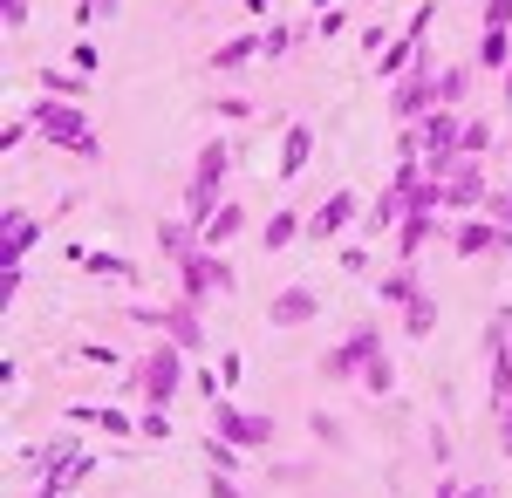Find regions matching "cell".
Segmentation results:
<instances>
[{"mask_svg": "<svg viewBox=\"0 0 512 498\" xmlns=\"http://www.w3.org/2000/svg\"><path fill=\"white\" fill-rule=\"evenodd\" d=\"M431 328H437V301H431V294H417V301L403 307V335H417V342H424Z\"/></svg>", "mask_w": 512, "mask_h": 498, "instance_id": "obj_24", "label": "cell"}, {"mask_svg": "<svg viewBox=\"0 0 512 498\" xmlns=\"http://www.w3.org/2000/svg\"><path fill=\"white\" fill-rule=\"evenodd\" d=\"M437 232H444V219H437V212H410V219L396 226V260H403V267H417V253L431 246Z\"/></svg>", "mask_w": 512, "mask_h": 498, "instance_id": "obj_13", "label": "cell"}, {"mask_svg": "<svg viewBox=\"0 0 512 498\" xmlns=\"http://www.w3.org/2000/svg\"><path fill=\"white\" fill-rule=\"evenodd\" d=\"M437 498H472V485H451V478H444V485H437Z\"/></svg>", "mask_w": 512, "mask_h": 498, "instance_id": "obj_40", "label": "cell"}, {"mask_svg": "<svg viewBox=\"0 0 512 498\" xmlns=\"http://www.w3.org/2000/svg\"><path fill=\"white\" fill-rule=\"evenodd\" d=\"M82 82H89V76H62V69H41V96H62V103H76Z\"/></svg>", "mask_w": 512, "mask_h": 498, "instance_id": "obj_26", "label": "cell"}, {"mask_svg": "<svg viewBox=\"0 0 512 498\" xmlns=\"http://www.w3.org/2000/svg\"><path fill=\"white\" fill-rule=\"evenodd\" d=\"M205 464H212V471H233V464H239V444L212 437V444H205Z\"/></svg>", "mask_w": 512, "mask_h": 498, "instance_id": "obj_29", "label": "cell"}, {"mask_svg": "<svg viewBox=\"0 0 512 498\" xmlns=\"http://www.w3.org/2000/svg\"><path fill=\"white\" fill-rule=\"evenodd\" d=\"M376 355H390V348H383V335H376L369 321H355V328H349V342L321 355V376H328V383H362V369H369Z\"/></svg>", "mask_w": 512, "mask_h": 498, "instance_id": "obj_6", "label": "cell"}, {"mask_svg": "<svg viewBox=\"0 0 512 498\" xmlns=\"http://www.w3.org/2000/svg\"><path fill=\"white\" fill-rule=\"evenodd\" d=\"M253 55H260V28H253V35H233V41H219V48L205 55V69H219V76H239V69H246Z\"/></svg>", "mask_w": 512, "mask_h": 498, "instance_id": "obj_16", "label": "cell"}, {"mask_svg": "<svg viewBox=\"0 0 512 498\" xmlns=\"http://www.w3.org/2000/svg\"><path fill=\"white\" fill-rule=\"evenodd\" d=\"M28 123H35V130L48 137V144H62L69 157H82V164H103V137H96V123H89V110H82V103L41 96Z\"/></svg>", "mask_w": 512, "mask_h": 498, "instance_id": "obj_1", "label": "cell"}, {"mask_svg": "<svg viewBox=\"0 0 512 498\" xmlns=\"http://www.w3.org/2000/svg\"><path fill=\"white\" fill-rule=\"evenodd\" d=\"M226 287H233V267L219 253H205V246L178 267V301H192V307H205V294H226Z\"/></svg>", "mask_w": 512, "mask_h": 498, "instance_id": "obj_9", "label": "cell"}, {"mask_svg": "<svg viewBox=\"0 0 512 498\" xmlns=\"http://www.w3.org/2000/svg\"><path fill=\"white\" fill-rule=\"evenodd\" d=\"M301 232H308V219H301V212H274V219H267V232H260V246H267V253H280V246H294Z\"/></svg>", "mask_w": 512, "mask_h": 498, "instance_id": "obj_21", "label": "cell"}, {"mask_svg": "<svg viewBox=\"0 0 512 498\" xmlns=\"http://www.w3.org/2000/svg\"><path fill=\"white\" fill-rule=\"evenodd\" d=\"M458 151H465V157H485V151H492V123H485V116H465V137H458Z\"/></svg>", "mask_w": 512, "mask_h": 498, "instance_id": "obj_25", "label": "cell"}, {"mask_svg": "<svg viewBox=\"0 0 512 498\" xmlns=\"http://www.w3.org/2000/svg\"><path fill=\"white\" fill-rule=\"evenodd\" d=\"M349 219H355V192H328L315 205V219H308V239H335Z\"/></svg>", "mask_w": 512, "mask_h": 498, "instance_id": "obj_14", "label": "cell"}, {"mask_svg": "<svg viewBox=\"0 0 512 498\" xmlns=\"http://www.w3.org/2000/svg\"><path fill=\"white\" fill-rule=\"evenodd\" d=\"M315 7H335V0H315Z\"/></svg>", "mask_w": 512, "mask_h": 498, "instance_id": "obj_43", "label": "cell"}, {"mask_svg": "<svg viewBox=\"0 0 512 498\" xmlns=\"http://www.w3.org/2000/svg\"><path fill=\"white\" fill-rule=\"evenodd\" d=\"M0 253H7V267H21V253H28V246H35L41 239V226H35V212H21V205H14V212H7V219H0Z\"/></svg>", "mask_w": 512, "mask_h": 498, "instance_id": "obj_15", "label": "cell"}, {"mask_svg": "<svg viewBox=\"0 0 512 498\" xmlns=\"http://www.w3.org/2000/svg\"><path fill=\"white\" fill-rule=\"evenodd\" d=\"M478 69H512V35L506 28H478Z\"/></svg>", "mask_w": 512, "mask_h": 498, "instance_id": "obj_20", "label": "cell"}, {"mask_svg": "<svg viewBox=\"0 0 512 498\" xmlns=\"http://www.w3.org/2000/svg\"><path fill=\"white\" fill-rule=\"evenodd\" d=\"M485 192H492V185H485V164H478V157H458V164L444 171V212H465V219H472V212H485Z\"/></svg>", "mask_w": 512, "mask_h": 498, "instance_id": "obj_10", "label": "cell"}, {"mask_svg": "<svg viewBox=\"0 0 512 498\" xmlns=\"http://www.w3.org/2000/svg\"><path fill=\"white\" fill-rule=\"evenodd\" d=\"M458 137H465V116L458 110H431L417 123V151H424V178H444L451 164H458Z\"/></svg>", "mask_w": 512, "mask_h": 498, "instance_id": "obj_4", "label": "cell"}, {"mask_svg": "<svg viewBox=\"0 0 512 498\" xmlns=\"http://www.w3.org/2000/svg\"><path fill=\"white\" fill-rule=\"evenodd\" d=\"M130 321H137V328H151V335H164V342H178V348H205V321H198V307H192V301L130 307Z\"/></svg>", "mask_w": 512, "mask_h": 498, "instance_id": "obj_7", "label": "cell"}, {"mask_svg": "<svg viewBox=\"0 0 512 498\" xmlns=\"http://www.w3.org/2000/svg\"><path fill=\"white\" fill-rule=\"evenodd\" d=\"M158 246L171 253V260H178V267H185V260H192L198 246H205V239H198V226H192V219H171V226H158Z\"/></svg>", "mask_w": 512, "mask_h": 498, "instance_id": "obj_19", "label": "cell"}, {"mask_svg": "<svg viewBox=\"0 0 512 498\" xmlns=\"http://www.w3.org/2000/svg\"><path fill=\"white\" fill-rule=\"evenodd\" d=\"M315 314H321V294L308 287V280L280 287V294H274V307H267V321H274V328H308Z\"/></svg>", "mask_w": 512, "mask_h": 498, "instance_id": "obj_11", "label": "cell"}, {"mask_svg": "<svg viewBox=\"0 0 512 498\" xmlns=\"http://www.w3.org/2000/svg\"><path fill=\"white\" fill-rule=\"evenodd\" d=\"M506 110H512V69H506Z\"/></svg>", "mask_w": 512, "mask_h": 498, "instance_id": "obj_42", "label": "cell"}, {"mask_svg": "<svg viewBox=\"0 0 512 498\" xmlns=\"http://www.w3.org/2000/svg\"><path fill=\"white\" fill-rule=\"evenodd\" d=\"M130 389H137L151 410H171V396L185 389V348H178V342H151V348H144V362L130 369Z\"/></svg>", "mask_w": 512, "mask_h": 498, "instance_id": "obj_3", "label": "cell"}, {"mask_svg": "<svg viewBox=\"0 0 512 498\" xmlns=\"http://www.w3.org/2000/svg\"><path fill=\"white\" fill-rule=\"evenodd\" d=\"M451 246H458L465 260H478V253H506V246H512V232H506V226H492L485 212H472L465 226H451Z\"/></svg>", "mask_w": 512, "mask_h": 498, "instance_id": "obj_12", "label": "cell"}, {"mask_svg": "<svg viewBox=\"0 0 512 498\" xmlns=\"http://www.w3.org/2000/svg\"><path fill=\"white\" fill-rule=\"evenodd\" d=\"M499 328H506V335H512V307H499Z\"/></svg>", "mask_w": 512, "mask_h": 498, "instance_id": "obj_41", "label": "cell"}, {"mask_svg": "<svg viewBox=\"0 0 512 498\" xmlns=\"http://www.w3.org/2000/svg\"><path fill=\"white\" fill-rule=\"evenodd\" d=\"M485 219L512 232V192H485Z\"/></svg>", "mask_w": 512, "mask_h": 498, "instance_id": "obj_31", "label": "cell"}, {"mask_svg": "<svg viewBox=\"0 0 512 498\" xmlns=\"http://www.w3.org/2000/svg\"><path fill=\"white\" fill-rule=\"evenodd\" d=\"M308 151H315V130L308 123H287L280 130V178H301L308 171Z\"/></svg>", "mask_w": 512, "mask_h": 498, "instance_id": "obj_17", "label": "cell"}, {"mask_svg": "<svg viewBox=\"0 0 512 498\" xmlns=\"http://www.w3.org/2000/svg\"><path fill=\"white\" fill-rule=\"evenodd\" d=\"M287 48H294V28H267V35H260V62H280Z\"/></svg>", "mask_w": 512, "mask_h": 498, "instance_id": "obj_28", "label": "cell"}, {"mask_svg": "<svg viewBox=\"0 0 512 498\" xmlns=\"http://www.w3.org/2000/svg\"><path fill=\"white\" fill-rule=\"evenodd\" d=\"M465 89H472V69H465V62H458V69H444V76H437V110H458V103H465Z\"/></svg>", "mask_w": 512, "mask_h": 498, "instance_id": "obj_23", "label": "cell"}, {"mask_svg": "<svg viewBox=\"0 0 512 498\" xmlns=\"http://www.w3.org/2000/svg\"><path fill=\"white\" fill-rule=\"evenodd\" d=\"M485 28H512V0H485Z\"/></svg>", "mask_w": 512, "mask_h": 498, "instance_id": "obj_34", "label": "cell"}, {"mask_svg": "<svg viewBox=\"0 0 512 498\" xmlns=\"http://www.w3.org/2000/svg\"><path fill=\"white\" fill-rule=\"evenodd\" d=\"M137 430H144V437H151V444H164V437H171V417H164V410H151V403H144V417H137Z\"/></svg>", "mask_w": 512, "mask_h": 498, "instance_id": "obj_30", "label": "cell"}, {"mask_svg": "<svg viewBox=\"0 0 512 498\" xmlns=\"http://www.w3.org/2000/svg\"><path fill=\"white\" fill-rule=\"evenodd\" d=\"M437 76H444V69H437L431 55H417V69H410L403 82H390V116L403 123V130L437 110Z\"/></svg>", "mask_w": 512, "mask_h": 498, "instance_id": "obj_5", "label": "cell"}, {"mask_svg": "<svg viewBox=\"0 0 512 498\" xmlns=\"http://www.w3.org/2000/svg\"><path fill=\"white\" fill-rule=\"evenodd\" d=\"M0 21L7 28H28V0H0Z\"/></svg>", "mask_w": 512, "mask_h": 498, "instance_id": "obj_36", "label": "cell"}, {"mask_svg": "<svg viewBox=\"0 0 512 498\" xmlns=\"http://www.w3.org/2000/svg\"><path fill=\"white\" fill-rule=\"evenodd\" d=\"M219 383H226V376H212V369H198V383H192V389L205 396V403H219Z\"/></svg>", "mask_w": 512, "mask_h": 498, "instance_id": "obj_38", "label": "cell"}, {"mask_svg": "<svg viewBox=\"0 0 512 498\" xmlns=\"http://www.w3.org/2000/svg\"><path fill=\"white\" fill-rule=\"evenodd\" d=\"M417 294H424V287H417V267H403V260H396V273L383 280V301H390V307H410Z\"/></svg>", "mask_w": 512, "mask_h": 498, "instance_id": "obj_22", "label": "cell"}, {"mask_svg": "<svg viewBox=\"0 0 512 498\" xmlns=\"http://www.w3.org/2000/svg\"><path fill=\"white\" fill-rule=\"evenodd\" d=\"M226 171H233V144L212 137V144L198 151V164H192V185H185V219H192L198 232H205V219L226 205Z\"/></svg>", "mask_w": 512, "mask_h": 498, "instance_id": "obj_2", "label": "cell"}, {"mask_svg": "<svg viewBox=\"0 0 512 498\" xmlns=\"http://www.w3.org/2000/svg\"><path fill=\"white\" fill-rule=\"evenodd\" d=\"M82 267H89V273H103V280H130V273H137L130 260H123V253H82Z\"/></svg>", "mask_w": 512, "mask_h": 498, "instance_id": "obj_27", "label": "cell"}, {"mask_svg": "<svg viewBox=\"0 0 512 498\" xmlns=\"http://www.w3.org/2000/svg\"><path fill=\"white\" fill-rule=\"evenodd\" d=\"M69 62H76V76H96V62H103V55H96V41H76V55H69Z\"/></svg>", "mask_w": 512, "mask_h": 498, "instance_id": "obj_33", "label": "cell"}, {"mask_svg": "<svg viewBox=\"0 0 512 498\" xmlns=\"http://www.w3.org/2000/svg\"><path fill=\"white\" fill-rule=\"evenodd\" d=\"M96 14H117V0H82V7H76V21H82V28H89Z\"/></svg>", "mask_w": 512, "mask_h": 498, "instance_id": "obj_37", "label": "cell"}, {"mask_svg": "<svg viewBox=\"0 0 512 498\" xmlns=\"http://www.w3.org/2000/svg\"><path fill=\"white\" fill-rule=\"evenodd\" d=\"M315 437H321V444H342V423L328 417V410H315Z\"/></svg>", "mask_w": 512, "mask_h": 498, "instance_id": "obj_35", "label": "cell"}, {"mask_svg": "<svg viewBox=\"0 0 512 498\" xmlns=\"http://www.w3.org/2000/svg\"><path fill=\"white\" fill-rule=\"evenodd\" d=\"M239 232H246V205H233V198H226V205L205 219V232H198V239H205V253H219L226 239H239Z\"/></svg>", "mask_w": 512, "mask_h": 498, "instance_id": "obj_18", "label": "cell"}, {"mask_svg": "<svg viewBox=\"0 0 512 498\" xmlns=\"http://www.w3.org/2000/svg\"><path fill=\"white\" fill-rule=\"evenodd\" d=\"M219 116H233V123H246V116H253V103H246V96H226V103H219Z\"/></svg>", "mask_w": 512, "mask_h": 498, "instance_id": "obj_39", "label": "cell"}, {"mask_svg": "<svg viewBox=\"0 0 512 498\" xmlns=\"http://www.w3.org/2000/svg\"><path fill=\"white\" fill-rule=\"evenodd\" d=\"M205 498H246V492H239V478H233V471H212V485H205Z\"/></svg>", "mask_w": 512, "mask_h": 498, "instance_id": "obj_32", "label": "cell"}, {"mask_svg": "<svg viewBox=\"0 0 512 498\" xmlns=\"http://www.w3.org/2000/svg\"><path fill=\"white\" fill-rule=\"evenodd\" d=\"M212 437H226L239 451H267L274 444V417H260V410H239V403H212Z\"/></svg>", "mask_w": 512, "mask_h": 498, "instance_id": "obj_8", "label": "cell"}]
</instances>
